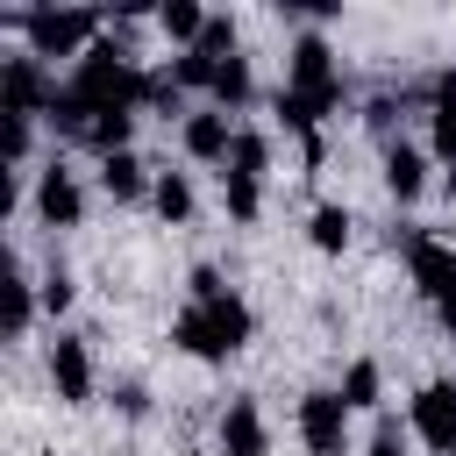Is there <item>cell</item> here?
Masks as SVG:
<instances>
[{"label": "cell", "instance_id": "cell-1", "mask_svg": "<svg viewBox=\"0 0 456 456\" xmlns=\"http://www.w3.org/2000/svg\"><path fill=\"white\" fill-rule=\"evenodd\" d=\"M93 114H107V107H142V93H150V71H135V57H128V43L121 36H100L86 57H78V71L64 78Z\"/></svg>", "mask_w": 456, "mask_h": 456}, {"label": "cell", "instance_id": "cell-2", "mask_svg": "<svg viewBox=\"0 0 456 456\" xmlns=\"http://www.w3.org/2000/svg\"><path fill=\"white\" fill-rule=\"evenodd\" d=\"M249 328H256V314H249L235 292H221V299H207V306H185V314L171 321V342H178L185 356H200V363H228V356L249 342Z\"/></svg>", "mask_w": 456, "mask_h": 456}, {"label": "cell", "instance_id": "cell-3", "mask_svg": "<svg viewBox=\"0 0 456 456\" xmlns=\"http://www.w3.org/2000/svg\"><path fill=\"white\" fill-rule=\"evenodd\" d=\"M14 28H21V43L50 64V57H71V50H93L100 36H107V21L100 14H78V7H28V14H7Z\"/></svg>", "mask_w": 456, "mask_h": 456}, {"label": "cell", "instance_id": "cell-4", "mask_svg": "<svg viewBox=\"0 0 456 456\" xmlns=\"http://www.w3.org/2000/svg\"><path fill=\"white\" fill-rule=\"evenodd\" d=\"M285 86L292 93H306V100H321L328 114L342 107V71H335V50H328V36H299L292 43V57H285Z\"/></svg>", "mask_w": 456, "mask_h": 456}, {"label": "cell", "instance_id": "cell-5", "mask_svg": "<svg viewBox=\"0 0 456 456\" xmlns=\"http://www.w3.org/2000/svg\"><path fill=\"white\" fill-rule=\"evenodd\" d=\"M50 100H57V78H50V64L36 57V50H14L7 64H0V114H50Z\"/></svg>", "mask_w": 456, "mask_h": 456}, {"label": "cell", "instance_id": "cell-6", "mask_svg": "<svg viewBox=\"0 0 456 456\" xmlns=\"http://www.w3.org/2000/svg\"><path fill=\"white\" fill-rule=\"evenodd\" d=\"M299 442L314 456H349V399L335 385H321V392L299 399Z\"/></svg>", "mask_w": 456, "mask_h": 456}, {"label": "cell", "instance_id": "cell-7", "mask_svg": "<svg viewBox=\"0 0 456 456\" xmlns=\"http://www.w3.org/2000/svg\"><path fill=\"white\" fill-rule=\"evenodd\" d=\"M406 271H413V285H420V299L428 306H442L449 292H456V249L442 242V235H406Z\"/></svg>", "mask_w": 456, "mask_h": 456}, {"label": "cell", "instance_id": "cell-8", "mask_svg": "<svg viewBox=\"0 0 456 456\" xmlns=\"http://www.w3.org/2000/svg\"><path fill=\"white\" fill-rule=\"evenodd\" d=\"M413 435L435 449V456H456V385L449 378H428L413 392Z\"/></svg>", "mask_w": 456, "mask_h": 456}, {"label": "cell", "instance_id": "cell-9", "mask_svg": "<svg viewBox=\"0 0 456 456\" xmlns=\"http://www.w3.org/2000/svg\"><path fill=\"white\" fill-rule=\"evenodd\" d=\"M36 221H43V228H78V221H86V185H78V171H64V164H43V171H36Z\"/></svg>", "mask_w": 456, "mask_h": 456}, {"label": "cell", "instance_id": "cell-10", "mask_svg": "<svg viewBox=\"0 0 456 456\" xmlns=\"http://www.w3.org/2000/svg\"><path fill=\"white\" fill-rule=\"evenodd\" d=\"M214 449H221V456H271L264 406H256V399H228L221 420H214Z\"/></svg>", "mask_w": 456, "mask_h": 456}, {"label": "cell", "instance_id": "cell-11", "mask_svg": "<svg viewBox=\"0 0 456 456\" xmlns=\"http://www.w3.org/2000/svg\"><path fill=\"white\" fill-rule=\"evenodd\" d=\"M50 392H57L64 406H86V399H93V349H86L78 335H57V342H50Z\"/></svg>", "mask_w": 456, "mask_h": 456}, {"label": "cell", "instance_id": "cell-12", "mask_svg": "<svg viewBox=\"0 0 456 456\" xmlns=\"http://www.w3.org/2000/svg\"><path fill=\"white\" fill-rule=\"evenodd\" d=\"M228 150H235L228 114H221V107H192V114H185V157H200V164H228Z\"/></svg>", "mask_w": 456, "mask_h": 456}, {"label": "cell", "instance_id": "cell-13", "mask_svg": "<svg viewBox=\"0 0 456 456\" xmlns=\"http://www.w3.org/2000/svg\"><path fill=\"white\" fill-rule=\"evenodd\" d=\"M385 192L392 200H420L428 192V150L420 142H406V135L385 142Z\"/></svg>", "mask_w": 456, "mask_h": 456}, {"label": "cell", "instance_id": "cell-14", "mask_svg": "<svg viewBox=\"0 0 456 456\" xmlns=\"http://www.w3.org/2000/svg\"><path fill=\"white\" fill-rule=\"evenodd\" d=\"M100 192H107V200H121V207H128V200H150V192H157V171H150L135 150L100 157Z\"/></svg>", "mask_w": 456, "mask_h": 456}, {"label": "cell", "instance_id": "cell-15", "mask_svg": "<svg viewBox=\"0 0 456 456\" xmlns=\"http://www.w3.org/2000/svg\"><path fill=\"white\" fill-rule=\"evenodd\" d=\"M428 121H435V157L456 171V64L435 71V86H428Z\"/></svg>", "mask_w": 456, "mask_h": 456}, {"label": "cell", "instance_id": "cell-16", "mask_svg": "<svg viewBox=\"0 0 456 456\" xmlns=\"http://www.w3.org/2000/svg\"><path fill=\"white\" fill-rule=\"evenodd\" d=\"M349 228H356V221H349V207H335V200H321V207L306 214V242H314L321 256H342V249H349Z\"/></svg>", "mask_w": 456, "mask_h": 456}, {"label": "cell", "instance_id": "cell-17", "mask_svg": "<svg viewBox=\"0 0 456 456\" xmlns=\"http://www.w3.org/2000/svg\"><path fill=\"white\" fill-rule=\"evenodd\" d=\"M207 21H214V14H207L200 0H164V7H157V28H164L178 50H192V43L207 36Z\"/></svg>", "mask_w": 456, "mask_h": 456}, {"label": "cell", "instance_id": "cell-18", "mask_svg": "<svg viewBox=\"0 0 456 456\" xmlns=\"http://www.w3.org/2000/svg\"><path fill=\"white\" fill-rule=\"evenodd\" d=\"M128 135H135V114H128V107H107V114H93L86 150H93V157H121V150H128Z\"/></svg>", "mask_w": 456, "mask_h": 456}, {"label": "cell", "instance_id": "cell-19", "mask_svg": "<svg viewBox=\"0 0 456 456\" xmlns=\"http://www.w3.org/2000/svg\"><path fill=\"white\" fill-rule=\"evenodd\" d=\"M0 299H7V342H21V335H28V321H36V306H43V299H36V285L21 278V264H7Z\"/></svg>", "mask_w": 456, "mask_h": 456}, {"label": "cell", "instance_id": "cell-20", "mask_svg": "<svg viewBox=\"0 0 456 456\" xmlns=\"http://www.w3.org/2000/svg\"><path fill=\"white\" fill-rule=\"evenodd\" d=\"M335 392H342V399H349V413H370V406H378V399H385V370H378V363H370V356H356V363H349V370H342V385H335Z\"/></svg>", "mask_w": 456, "mask_h": 456}, {"label": "cell", "instance_id": "cell-21", "mask_svg": "<svg viewBox=\"0 0 456 456\" xmlns=\"http://www.w3.org/2000/svg\"><path fill=\"white\" fill-rule=\"evenodd\" d=\"M221 171H235V178H264V171H271V135H264V128H235V150H228Z\"/></svg>", "mask_w": 456, "mask_h": 456}, {"label": "cell", "instance_id": "cell-22", "mask_svg": "<svg viewBox=\"0 0 456 456\" xmlns=\"http://www.w3.org/2000/svg\"><path fill=\"white\" fill-rule=\"evenodd\" d=\"M150 207H157L171 228H185V221H192V178H185V171H157V192H150Z\"/></svg>", "mask_w": 456, "mask_h": 456}, {"label": "cell", "instance_id": "cell-23", "mask_svg": "<svg viewBox=\"0 0 456 456\" xmlns=\"http://www.w3.org/2000/svg\"><path fill=\"white\" fill-rule=\"evenodd\" d=\"M249 100H256L249 57H228V64H221V78H214V107H221V114H235V107H249Z\"/></svg>", "mask_w": 456, "mask_h": 456}, {"label": "cell", "instance_id": "cell-24", "mask_svg": "<svg viewBox=\"0 0 456 456\" xmlns=\"http://www.w3.org/2000/svg\"><path fill=\"white\" fill-rule=\"evenodd\" d=\"M171 78H178L185 93H214V78H221V57H207V50H178V57H171Z\"/></svg>", "mask_w": 456, "mask_h": 456}, {"label": "cell", "instance_id": "cell-25", "mask_svg": "<svg viewBox=\"0 0 456 456\" xmlns=\"http://www.w3.org/2000/svg\"><path fill=\"white\" fill-rule=\"evenodd\" d=\"M221 200H228V221H256V214H264V178L221 171Z\"/></svg>", "mask_w": 456, "mask_h": 456}, {"label": "cell", "instance_id": "cell-26", "mask_svg": "<svg viewBox=\"0 0 456 456\" xmlns=\"http://www.w3.org/2000/svg\"><path fill=\"white\" fill-rule=\"evenodd\" d=\"M0 150H7V171H21L28 150H36V121L28 114H0Z\"/></svg>", "mask_w": 456, "mask_h": 456}, {"label": "cell", "instance_id": "cell-27", "mask_svg": "<svg viewBox=\"0 0 456 456\" xmlns=\"http://www.w3.org/2000/svg\"><path fill=\"white\" fill-rule=\"evenodd\" d=\"M192 50H207V57H221V64H228V57H242V50H235V21H228V14H214V21H207V36H200Z\"/></svg>", "mask_w": 456, "mask_h": 456}, {"label": "cell", "instance_id": "cell-28", "mask_svg": "<svg viewBox=\"0 0 456 456\" xmlns=\"http://www.w3.org/2000/svg\"><path fill=\"white\" fill-rule=\"evenodd\" d=\"M36 299H43V314H64V306H71V271H64V264L43 271V278H36Z\"/></svg>", "mask_w": 456, "mask_h": 456}, {"label": "cell", "instance_id": "cell-29", "mask_svg": "<svg viewBox=\"0 0 456 456\" xmlns=\"http://www.w3.org/2000/svg\"><path fill=\"white\" fill-rule=\"evenodd\" d=\"M363 456H406V435H399V420H378V428H370V442H363Z\"/></svg>", "mask_w": 456, "mask_h": 456}, {"label": "cell", "instance_id": "cell-30", "mask_svg": "<svg viewBox=\"0 0 456 456\" xmlns=\"http://www.w3.org/2000/svg\"><path fill=\"white\" fill-rule=\"evenodd\" d=\"M228 285H221V271L214 264H192V306H207V299H221Z\"/></svg>", "mask_w": 456, "mask_h": 456}, {"label": "cell", "instance_id": "cell-31", "mask_svg": "<svg viewBox=\"0 0 456 456\" xmlns=\"http://www.w3.org/2000/svg\"><path fill=\"white\" fill-rule=\"evenodd\" d=\"M114 406H121L128 420H142V413H150V392H142V385H114Z\"/></svg>", "mask_w": 456, "mask_h": 456}, {"label": "cell", "instance_id": "cell-32", "mask_svg": "<svg viewBox=\"0 0 456 456\" xmlns=\"http://www.w3.org/2000/svg\"><path fill=\"white\" fill-rule=\"evenodd\" d=\"M435 321H442V328H449V342H456V292H449V299L435 306Z\"/></svg>", "mask_w": 456, "mask_h": 456}, {"label": "cell", "instance_id": "cell-33", "mask_svg": "<svg viewBox=\"0 0 456 456\" xmlns=\"http://www.w3.org/2000/svg\"><path fill=\"white\" fill-rule=\"evenodd\" d=\"M449 200H456V171H449Z\"/></svg>", "mask_w": 456, "mask_h": 456}, {"label": "cell", "instance_id": "cell-34", "mask_svg": "<svg viewBox=\"0 0 456 456\" xmlns=\"http://www.w3.org/2000/svg\"><path fill=\"white\" fill-rule=\"evenodd\" d=\"M185 456H200V449H185Z\"/></svg>", "mask_w": 456, "mask_h": 456}]
</instances>
